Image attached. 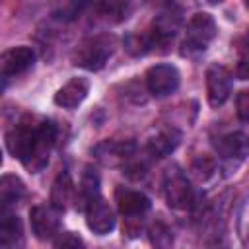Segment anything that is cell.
Returning <instances> with one entry per match:
<instances>
[{
	"label": "cell",
	"mask_w": 249,
	"mask_h": 249,
	"mask_svg": "<svg viewBox=\"0 0 249 249\" xmlns=\"http://www.w3.org/2000/svg\"><path fill=\"white\" fill-rule=\"evenodd\" d=\"M117 39L111 33H99L84 39L72 53V62L86 70H99L115 53Z\"/></svg>",
	"instance_id": "1"
},
{
	"label": "cell",
	"mask_w": 249,
	"mask_h": 249,
	"mask_svg": "<svg viewBox=\"0 0 249 249\" xmlns=\"http://www.w3.org/2000/svg\"><path fill=\"white\" fill-rule=\"evenodd\" d=\"M214 37H216L214 18L204 12L195 14L187 23V31L183 39V54H196L206 51L208 45L214 41Z\"/></svg>",
	"instance_id": "2"
},
{
	"label": "cell",
	"mask_w": 249,
	"mask_h": 249,
	"mask_svg": "<svg viewBox=\"0 0 249 249\" xmlns=\"http://www.w3.org/2000/svg\"><path fill=\"white\" fill-rule=\"evenodd\" d=\"M54 140H56V126L51 123V121H39L37 124V130H35V136H33V142L23 158V165L29 169V171H39L47 165L49 161V154L54 146Z\"/></svg>",
	"instance_id": "3"
},
{
	"label": "cell",
	"mask_w": 249,
	"mask_h": 249,
	"mask_svg": "<svg viewBox=\"0 0 249 249\" xmlns=\"http://www.w3.org/2000/svg\"><path fill=\"white\" fill-rule=\"evenodd\" d=\"M163 193L165 200L175 210H185L193 202V189L187 175L179 167H169L163 177Z\"/></svg>",
	"instance_id": "4"
},
{
	"label": "cell",
	"mask_w": 249,
	"mask_h": 249,
	"mask_svg": "<svg viewBox=\"0 0 249 249\" xmlns=\"http://www.w3.org/2000/svg\"><path fill=\"white\" fill-rule=\"evenodd\" d=\"M231 93V74L222 64H212L206 70V97L212 107H220Z\"/></svg>",
	"instance_id": "5"
},
{
	"label": "cell",
	"mask_w": 249,
	"mask_h": 249,
	"mask_svg": "<svg viewBox=\"0 0 249 249\" xmlns=\"http://www.w3.org/2000/svg\"><path fill=\"white\" fill-rule=\"evenodd\" d=\"M179 70L171 64H156L146 74V86L152 95L165 97L179 88Z\"/></svg>",
	"instance_id": "6"
},
{
	"label": "cell",
	"mask_w": 249,
	"mask_h": 249,
	"mask_svg": "<svg viewBox=\"0 0 249 249\" xmlns=\"http://www.w3.org/2000/svg\"><path fill=\"white\" fill-rule=\"evenodd\" d=\"M93 154L103 165H124L134 156V144L128 140H105L93 148Z\"/></svg>",
	"instance_id": "7"
},
{
	"label": "cell",
	"mask_w": 249,
	"mask_h": 249,
	"mask_svg": "<svg viewBox=\"0 0 249 249\" xmlns=\"http://www.w3.org/2000/svg\"><path fill=\"white\" fill-rule=\"evenodd\" d=\"M54 206H47V204H39L35 208H31V230L35 233V237L39 239H51L60 226V218Z\"/></svg>",
	"instance_id": "8"
},
{
	"label": "cell",
	"mask_w": 249,
	"mask_h": 249,
	"mask_svg": "<svg viewBox=\"0 0 249 249\" xmlns=\"http://www.w3.org/2000/svg\"><path fill=\"white\" fill-rule=\"evenodd\" d=\"M86 220L88 228L97 235H105L115 228V214L101 196H97L86 206Z\"/></svg>",
	"instance_id": "9"
},
{
	"label": "cell",
	"mask_w": 249,
	"mask_h": 249,
	"mask_svg": "<svg viewBox=\"0 0 249 249\" xmlns=\"http://www.w3.org/2000/svg\"><path fill=\"white\" fill-rule=\"evenodd\" d=\"M218 154L224 161L230 163H239L249 156V136L243 132H231L220 138L216 144Z\"/></svg>",
	"instance_id": "10"
},
{
	"label": "cell",
	"mask_w": 249,
	"mask_h": 249,
	"mask_svg": "<svg viewBox=\"0 0 249 249\" xmlns=\"http://www.w3.org/2000/svg\"><path fill=\"white\" fill-rule=\"evenodd\" d=\"M181 25V12L177 8H167L163 12H160L154 19V27H152V43H167L175 37V33L179 31Z\"/></svg>",
	"instance_id": "11"
},
{
	"label": "cell",
	"mask_w": 249,
	"mask_h": 249,
	"mask_svg": "<svg viewBox=\"0 0 249 249\" xmlns=\"http://www.w3.org/2000/svg\"><path fill=\"white\" fill-rule=\"evenodd\" d=\"M117 204L121 214L132 222V220H140L148 208H150V198L138 191H128V189H119L117 191Z\"/></svg>",
	"instance_id": "12"
},
{
	"label": "cell",
	"mask_w": 249,
	"mask_h": 249,
	"mask_svg": "<svg viewBox=\"0 0 249 249\" xmlns=\"http://www.w3.org/2000/svg\"><path fill=\"white\" fill-rule=\"evenodd\" d=\"M35 60V53L29 47H14L2 54V78L8 80L10 76H18L25 72Z\"/></svg>",
	"instance_id": "13"
},
{
	"label": "cell",
	"mask_w": 249,
	"mask_h": 249,
	"mask_svg": "<svg viewBox=\"0 0 249 249\" xmlns=\"http://www.w3.org/2000/svg\"><path fill=\"white\" fill-rule=\"evenodd\" d=\"M88 91H89V82L86 78H72L54 93V103L64 109H74L86 99Z\"/></svg>",
	"instance_id": "14"
},
{
	"label": "cell",
	"mask_w": 249,
	"mask_h": 249,
	"mask_svg": "<svg viewBox=\"0 0 249 249\" xmlns=\"http://www.w3.org/2000/svg\"><path fill=\"white\" fill-rule=\"evenodd\" d=\"M0 245L2 249H23L25 233L23 224L16 214H2L0 220Z\"/></svg>",
	"instance_id": "15"
},
{
	"label": "cell",
	"mask_w": 249,
	"mask_h": 249,
	"mask_svg": "<svg viewBox=\"0 0 249 249\" xmlns=\"http://www.w3.org/2000/svg\"><path fill=\"white\" fill-rule=\"evenodd\" d=\"M179 140H181L179 130L165 128V130H161V132H158L156 136L150 138V142H148V154L152 158H163V156L171 154L177 148Z\"/></svg>",
	"instance_id": "16"
},
{
	"label": "cell",
	"mask_w": 249,
	"mask_h": 249,
	"mask_svg": "<svg viewBox=\"0 0 249 249\" xmlns=\"http://www.w3.org/2000/svg\"><path fill=\"white\" fill-rule=\"evenodd\" d=\"M74 196V183L70 179V175L66 171H62L51 189V206H54L56 210H64L68 206V202H72Z\"/></svg>",
	"instance_id": "17"
},
{
	"label": "cell",
	"mask_w": 249,
	"mask_h": 249,
	"mask_svg": "<svg viewBox=\"0 0 249 249\" xmlns=\"http://www.w3.org/2000/svg\"><path fill=\"white\" fill-rule=\"evenodd\" d=\"M25 195V185L19 177L16 175H4L0 181V202H2V210L6 212L8 206L16 204L21 196Z\"/></svg>",
	"instance_id": "18"
},
{
	"label": "cell",
	"mask_w": 249,
	"mask_h": 249,
	"mask_svg": "<svg viewBox=\"0 0 249 249\" xmlns=\"http://www.w3.org/2000/svg\"><path fill=\"white\" fill-rule=\"evenodd\" d=\"M97 196H99V177H97V173L91 167H88L86 173H84V177H82L80 189H78V200L82 202L80 206L86 208Z\"/></svg>",
	"instance_id": "19"
},
{
	"label": "cell",
	"mask_w": 249,
	"mask_h": 249,
	"mask_svg": "<svg viewBox=\"0 0 249 249\" xmlns=\"http://www.w3.org/2000/svg\"><path fill=\"white\" fill-rule=\"evenodd\" d=\"M214 171H216V163H214V160H212L210 156H206V154L196 156V158L193 160V163H191V173H193L198 181H208V179L214 175Z\"/></svg>",
	"instance_id": "20"
},
{
	"label": "cell",
	"mask_w": 249,
	"mask_h": 249,
	"mask_svg": "<svg viewBox=\"0 0 249 249\" xmlns=\"http://www.w3.org/2000/svg\"><path fill=\"white\" fill-rule=\"evenodd\" d=\"M150 239H152L154 249H169L171 243H173L171 230H169L163 222L152 224V228H150Z\"/></svg>",
	"instance_id": "21"
},
{
	"label": "cell",
	"mask_w": 249,
	"mask_h": 249,
	"mask_svg": "<svg viewBox=\"0 0 249 249\" xmlns=\"http://www.w3.org/2000/svg\"><path fill=\"white\" fill-rule=\"evenodd\" d=\"M152 45H154V43H152V37H146V35H140V33H130V35L124 39V49H126L130 54H134V56L144 54Z\"/></svg>",
	"instance_id": "22"
},
{
	"label": "cell",
	"mask_w": 249,
	"mask_h": 249,
	"mask_svg": "<svg viewBox=\"0 0 249 249\" xmlns=\"http://www.w3.org/2000/svg\"><path fill=\"white\" fill-rule=\"evenodd\" d=\"M54 249H86L84 247V241L78 233H72V231H64L56 237L54 241Z\"/></svg>",
	"instance_id": "23"
},
{
	"label": "cell",
	"mask_w": 249,
	"mask_h": 249,
	"mask_svg": "<svg viewBox=\"0 0 249 249\" xmlns=\"http://www.w3.org/2000/svg\"><path fill=\"white\" fill-rule=\"evenodd\" d=\"M235 111H237L239 121L249 123V89H241V91L237 93V99H235Z\"/></svg>",
	"instance_id": "24"
},
{
	"label": "cell",
	"mask_w": 249,
	"mask_h": 249,
	"mask_svg": "<svg viewBox=\"0 0 249 249\" xmlns=\"http://www.w3.org/2000/svg\"><path fill=\"white\" fill-rule=\"evenodd\" d=\"M235 76L239 80H249V49L243 51V54L235 66Z\"/></svg>",
	"instance_id": "25"
},
{
	"label": "cell",
	"mask_w": 249,
	"mask_h": 249,
	"mask_svg": "<svg viewBox=\"0 0 249 249\" xmlns=\"http://www.w3.org/2000/svg\"><path fill=\"white\" fill-rule=\"evenodd\" d=\"M247 8H249V2H247Z\"/></svg>",
	"instance_id": "26"
}]
</instances>
